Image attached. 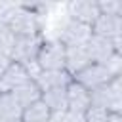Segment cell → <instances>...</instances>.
<instances>
[{"instance_id": "1", "label": "cell", "mask_w": 122, "mask_h": 122, "mask_svg": "<svg viewBox=\"0 0 122 122\" xmlns=\"http://www.w3.org/2000/svg\"><path fill=\"white\" fill-rule=\"evenodd\" d=\"M0 23L6 25L15 36L44 34L42 17L32 10H29L25 4H10L0 15Z\"/></svg>"}, {"instance_id": "2", "label": "cell", "mask_w": 122, "mask_h": 122, "mask_svg": "<svg viewBox=\"0 0 122 122\" xmlns=\"http://www.w3.org/2000/svg\"><path fill=\"white\" fill-rule=\"evenodd\" d=\"M120 67H122V55H116L109 63H92V65H88L86 69L76 72L72 76V80L78 82L80 86H84L88 92H92V90H97L103 84L111 82L114 76H118Z\"/></svg>"}, {"instance_id": "3", "label": "cell", "mask_w": 122, "mask_h": 122, "mask_svg": "<svg viewBox=\"0 0 122 122\" xmlns=\"http://www.w3.org/2000/svg\"><path fill=\"white\" fill-rule=\"evenodd\" d=\"M92 105L101 107L107 112H120L122 111V74L114 76L111 82L103 84L97 90L90 92Z\"/></svg>"}, {"instance_id": "4", "label": "cell", "mask_w": 122, "mask_h": 122, "mask_svg": "<svg viewBox=\"0 0 122 122\" xmlns=\"http://www.w3.org/2000/svg\"><path fill=\"white\" fill-rule=\"evenodd\" d=\"M42 42H44V34L15 36V44H13V50L10 53V61L19 63V65H23L30 71V67H36V55H38V50H40Z\"/></svg>"}, {"instance_id": "5", "label": "cell", "mask_w": 122, "mask_h": 122, "mask_svg": "<svg viewBox=\"0 0 122 122\" xmlns=\"http://www.w3.org/2000/svg\"><path fill=\"white\" fill-rule=\"evenodd\" d=\"M65 53H67V48L59 40L44 38V42L38 50V55H36V69L38 71H63Z\"/></svg>"}, {"instance_id": "6", "label": "cell", "mask_w": 122, "mask_h": 122, "mask_svg": "<svg viewBox=\"0 0 122 122\" xmlns=\"http://www.w3.org/2000/svg\"><path fill=\"white\" fill-rule=\"evenodd\" d=\"M90 38H92V27L67 17L61 23L55 40H59L65 48H76V46H86Z\"/></svg>"}, {"instance_id": "7", "label": "cell", "mask_w": 122, "mask_h": 122, "mask_svg": "<svg viewBox=\"0 0 122 122\" xmlns=\"http://www.w3.org/2000/svg\"><path fill=\"white\" fill-rule=\"evenodd\" d=\"M120 44L122 40H109V38L92 34L90 42L86 44V50L92 63H109L111 59L120 55Z\"/></svg>"}, {"instance_id": "8", "label": "cell", "mask_w": 122, "mask_h": 122, "mask_svg": "<svg viewBox=\"0 0 122 122\" xmlns=\"http://www.w3.org/2000/svg\"><path fill=\"white\" fill-rule=\"evenodd\" d=\"M67 17L92 27L93 21L99 17L97 0H71L67 4Z\"/></svg>"}, {"instance_id": "9", "label": "cell", "mask_w": 122, "mask_h": 122, "mask_svg": "<svg viewBox=\"0 0 122 122\" xmlns=\"http://www.w3.org/2000/svg\"><path fill=\"white\" fill-rule=\"evenodd\" d=\"M30 78H32V74L27 67L10 61L8 67L4 69V72L0 74V92H13L15 88L23 86Z\"/></svg>"}, {"instance_id": "10", "label": "cell", "mask_w": 122, "mask_h": 122, "mask_svg": "<svg viewBox=\"0 0 122 122\" xmlns=\"http://www.w3.org/2000/svg\"><path fill=\"white\" fill-rule=\"evenodd\" d=\"M92 34L109 40H122V17L99 13V17L92 25Z\"/></svg>"}, {"instance_id": "11", "label": "cell", "mask_w": 122, "mask_h": 122, "mask_svg": "<svg viewBox=\"0 0 122 122\" xmlns=\"http://www.w3.org/2000/svg\"><path fill=\"white\" fill-rule=\"evenodd\" d=\"M32 80L38 84L42 92L46 90H55V88H67L72 82V76L63 69V71H38Z\"/></svg>"}, {"instance_id": "12", "label": "cell", "mask_w": 122, "mask_h": 122, "mask_svg": "<svg viewBox=\"0 0 122 122\" xmlns=\"http://www.w3.org/2000/svg\"><path fill=\"white\" fill-rule=\"evenodd\" d=\"M92 107V97L90 92L80 86L78 82H71L67 86V111L71 112H86Z\"/></svg>"}, {"instance_id": "13", "label": "cell", "mask_w": 122, "mask_h": 122, "mask_svg": "<svg viewBox=\"0 0 122 122\" xmlns=\"http://www.w3.org/2000/svg\"><path fill=\"white\" fill-rule=\"evenodd\" d=\"M88 65H92V59L88 55L86 46H76V48H67L65 53V71L74 76L76 72H80L82 69H86Z\"/></svg>"}, {"instance_id": "14", "label": "cell", "mask_w": 122, "mask_h": 122, "mask_svg": "<svg viewBox=\"0 0 122 122\" xmlns=\"http://www.w3.org/2000/svg\"><path fill=\"white\" fill-rule=\"evenodd\" d=\"M10 93H11V95L15 97V101L21 105V109H25V107L40 101V97H42V90L38 88V84H36L32 78H30L29 82H25L23 86L15 88V90L10 92Z\"/></svg>"}, {"instance_id": "15", "label": "cell", "mask_w": 122, "mask_h": 122, "mask_svg": "<svg viewBox=\"0 0 122 122\" xmlns=\"http://www.w3.org/2000/svg\"><path fill=\"white\" fill-rule=\"evenodd\" d=\"M44 105L50 109L51 114H63L67 111V88H55V90H46L42 92Z\"/></svg>"}, {"instance_id": "16", "label": "cell", "mask_w": 122, "mask_h": 122, "mask_svg": "<svg viewBox=\"0 0 122 122\" xmlns=\"http://www.w3.org/2000/svg\"><path fill=\"white\" fill-rule=\"evenodd\" d=\"M23 109L10 92H0V120L21 118Z\"/></svg>"}, {"instance_id": "17", "label": "cell", "mask_w": 122, "mask_h": 122, "mask_svg": "<svg viewBox=\"0 0 122 122\" xmlns=\"http://www.w3.org/2000/svg\"><path fill=\"white\" fill-rule=\"evenodd\" d=\"M51 116L50 109L44 105V101H36L29 107L23 109V114H21V122H48Z\"/></svg>"}, {"instance_id": "18", "label": "cell", "mask_w": 122, "mask_h": 122, "mask_svg": "<svg viewBox=\"0 0 122 122\" xmlns=\"http://www.w3.org/2000/svg\"><path fill=\"white\" fill-rule=\"evenodd\" d=\"M13 44H15V34L6 27V25H2L0 23V53L10 61V53H11V50H13Z\"/></svg>"}, {"instance_id": "19", "label": "cell", "mask_w": 122, "mask_h": 122, "mask_svg": "<svg viewBox=\"0 0 122 122\" xmlns=\"http://www.w3.org/2000/svg\"><path fill=\"white\" fill-rule=\"evenodd\" d=\"M97 8H99V13L122 17V2L120 0H97Z\"/></svg>"}, {"instance_id": "20", "label": "cell", "mask_w": 122, "mask_h": 122, "mask_svg": "<svg viewBox=\"0 0 122 122\" xmlns=\"http://www.w3.org/2000/svg\"><path fill=\"white\" fill-rule=\"evenodd\" d=\"M111 112H107L105 109H101V107H90L86 112H84V120L86 122H107V116H109Z\"/></svg>"}, {"instance_id": "21", "label": "cell", "mask_w": 122, "mask_h": 122, "mask_svg": "<svg viewBox=\"0 0 122 122\" xmlns=\"http://www.w3.org/2000/svg\"><path fill=\"white\" fill-rule=\"evenodd\" d=\"M61 122H86L84 120V112H71V111H65L61 114Z\"/></svg>"}, {"instance_id": "22", "label": "cell", "mask_w": 122, "mask_h": 122, "mask_svg": "<svg viewBox=\"0 0 122 122\" xmlns=\"http://www.w3.org/2000/svg\"><path fill=\"white\" fill-rule=\"evenodd\" d=\"M8 63H10V61H8V59H6V57H4L2 53H0V74L4 72V69L8 67Z\"/></svg>"}, {"instance_id": "23", "label": "cell", "mask_w": 122, "mask_h": 122, "mask_svg": "<svg viewBox=\"0 0 122 122\" xmlns=\"http://www.w3.org/2000/svg\"><path fill=\"white\" fill-rule=\"evenodd\" d=\"M48 122H61V114H51Z\"/></svg>"}, {"instance_id": "24", "label": "cell", "mask_w": 122, "mask_h": 122, "mask_svg": "<svg viewBox=\"0 0 122 122\" xmlns=\"http://www.w3.org/2000/svg\"><path fill=\"white\" fill-rule=\"evenodd\" d=\"M0 122H21V118H10V120H0Z\"/></svg>"}]
</instances>
